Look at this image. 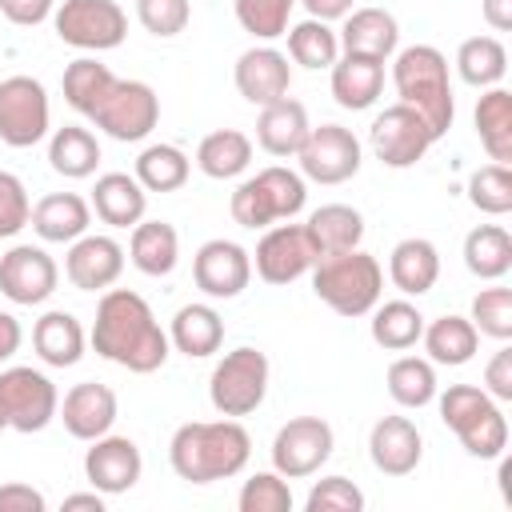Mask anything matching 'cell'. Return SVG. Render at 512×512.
<instances>
[{
	"label": "cell",
	"mask_w": 512,
	"mask_h": 512,
	"mask_svg": "<svg viewBox=\"0 0 512 512\" xmlns=\"http://www.w3.org/2000/svg\"><path fill=\"white\" fill-rule=\"evenodd\" d=\"M88 340L104 360H112L136 376L164 368V360L172 352L168 332L152 316L148 300L132 288H104Z\"/></svg>",
	"instance_id": "6da1fadb"
},
{
	"label": "cell",
	"mask_w": 512,
	"mask_h": 512,
	"mask_svg": "<svg viewBox=\"0 0 512 512\" xmlns=\"http://www.w3.org/2000/svg\"><path fill=\"white\" fill-rule=\"evenodd\" d=\"M252 456V436L240 420H188L168 440V464L188 484H212L244 472Z\"/></svg>",
	"instance_id": "7a4b0ae2"
},
{
	"label": "cell",
	"mask_w": 512,
	"mask_h": 512,
	"mask_svg": "<svg viewBox=\"0 0 512 512\" xmlns=\"http://www.w3.org/2000/svg\"><path fill=\"white\" fill-rule=\"evenodd\" d=\"M392 84L400 104L416 108L424 116V124L432 128V136L440 140L452 120H456V96H452V80H448V60L440 48L432 44H408L400 52H392Z\"/></svg>",
	"instance_id": "3957f363"
},
{
	"label": "cell",
	"mask_w": 512,
	"mask_h": 512,
	"mask_svg": "<svg viewBox=\"0 0 512 512\" xmlns=\"http://www.w3.org/2000/svg\"><path fill=\"white\" fill-rule=\"evenodd\" d=\"M312 292L336 312V316H368L380 304L384 292V268L364 248L320 256L312 264Z\"/></svg>",
	"instance_id": "277c9868"
},
{
	"label": "cell",
	"mask_w": 512,
	"mask_h": 512,
	"mask_svg": "<svg viewBox=\"0 0 512 512\" xmlns=\"http://www.w3.org/2000/svg\"><path fill=\"white\" fill-rule=\"evenodd\" d=\"M440 396V420L456 432L468 456L496 460L508 448V420L500 412V400H492L476 384H448Z\"/></svg>",
	"instance_id": "5b68a950"
},
{
	"label": "cell",
	"mask_w": 512,
	"mask_h": 512,
	"mask_svg": "<svg viewBox=\"0 0 512 512\" xmlns=\"http://www.w3.org/2000/svg\"><path fill=\"white\" fill-rule=\"evenodd\" d=\"M268 396V356L260 348H232L208 380V400L220 416H248Z\"/></svg>",
	"instance_id": "8992f818"
},
{
	"label": "cell",
	"mask_w": 512,
	"mask_h": 512,
	"mask_svg": "<svg viewBox=\"0 0 512 512\" xmlns=\"http://www.w3.org/2000/svg\"><path fill=\"white\" fill-rule=\"evenodd\" d=\"M88 120L100 132H108L112 140L136 144V140H144L156 128V120H160V96L144 80H120L116 76L112 88L104 92V100L92 108Z\"/></svg>",
	"instance_id": "52a82bcc"
},
{
	"label": "cell",
	"mask_w": 512,
	"mask_h": 512,
	"mask_svg": "<svg viewBox=\"0 0 512 512\" xmlns=\"http://www.w3.org/2000/svg\"><path fill=\"white\" fill-rule=\"evenodd\" d=\"M52 24L56 36L80 52H108L128 36V16L116 0H64L52 12Z\"/></svg>",
	"instance_id": "ba28073f"
},
{
	"label": "cell",
	"mask_w": 512,
	"mask_h": 512,
	"mask_svg": "<svg viewBox=\"0 0 512 512\" xmlns=\"http://www.w3.org/2000/svg\"><path fill=\"white\" fill-rule=\"evenodd\" d=\"M48 92L36 76L0 80V140L8 148H32L48 136Z\"/></svg>",
	"instance_id": "9c48e42d"
},
{
	"label": "cell",
	"mask_w": 512,
	"mask_h": 512,
	"mask_svg": "<svg viewBox=\"0 0 512 512\" xmlns=\"http://www.w3.org/2000/svg\"><path fill=\"white\" fill-rule=\"evenodd\" d=\"M336 448V436H332V424L320 420V416H292L288 424L276 428V440H272V468L284 476V480H304L312 472L324 468V460L332 456Z\"/></svg>",
	"instance_id": "30bf717a"
},
{
	"label": "cell",
	"mask_w": 512,
	"mask_h": 512,
	"mask_svg": "<svg viewBox=\"0 0 512 512\" xmlns=\"http://www.w3.org/2000/svg\"><path fill=\"white\" fill-rule=\"evenodd\" d=\"M0 404L8 412V428L28 436V432H44L56 420L60 396H56V384L44 372L16 364V368L0 372Z\"/></svg>",
	"instance_id": "8fae6325"
},
{
	"label": "cell",
	"mask_w": 512,
	"mask_h": 512,
	"mask_svg": "<svg viewBox=\"0 0 512 512\" xmlns=\"http://www.w3.org/2000/svg\"><path fill=\"white\" fill-rule=\"evenodd\" d=\"M368 140H372V152L384 168H412L428 156V148L436 144L432 128L424 124V116L408 104H392L384 108L372 128H368Z\"/></svg>",
	"instance_id": "7c38bea8"
},
{
	"label": "cell",
	"mask_w": 512,
	"mask_h": 512,
	"mask_svg": "<svg viewBox=\"0 0 512 512\" xmlns=\"http://www.w3.org/2000/svg\"><path fill=\"white\" fill-rule=\"evenodd\" d=\"M304 180L316 184H344L360 172V140L344 124H320L296 152Z\"/></svg>",
	"instance_id": "4fadbf2b"
},
{
	"label": "cell",
	"mask_w": 512,
	"mask_h": 512,
	"mask_svg": "<svg viewBox=\"0 0 512 512\" xmlns=\"http://www.w3.org/2000/svg\"><path fill=\"white\" fill-rule=\"evenodd\" d=\"M316 260H320V256H316V248H312L304 224H272V228L260 236V244H256L252 268H256V276H260L264 284L284 288V284L300 280L304 272H312Z\"/></svg>",
	"instance_id": "5bb4252c"
},
{
	"label": "cell",
	"mask_w": 512,
	"mask_h": 512,
	"mask_svg": "<svg viewBox=\"0 0 512 512\" xmlns=\"http://www.w3.org/2000/svg\"><path fill=\"white\" fill-rule=\"evenodd\" d=\"M192 280L212 300H236L252 280V252L236 240H204L192 256Z\"/></svg>",
	"instance_id": "9a60e30c"
},
{
	"label": "cell",
	"mask_w": 512,
	"mask_h": 512,
	"mask_svg": "<svg viewBox=\"0 0 512 512\" xmlns=\"http://www.w3.org/2000/svg\"><path fill=\"white\" fill-rule=\"evenodd\" d=\"M60 284L56 260L40 244H16L0 256V292L12 304H44Z\"/></svg>",
	"instance_id": "2e32d148"
},
{
	"label": "cell",
	"mask_w": 512,
	"mask_h": 512,
	"mask_svg": "<svg viewBox=\"0 0 512 512\" xmlns=\"http://www.w3.org/2000/svg\"><path fill=\"white\" fill-rule=\"evenodd\" d=\"M88 444H92V448L84 452V476H88V484H92L96 492L120 496V492L136 488V480H140V472H144V460H140L136 440L104 432V436H96V440H88Z\"/></svg>",
	"instance_id": "e0dca14e"
},
{
	"label": "cell",
	"mask_w": 512,
	"mask_h": 512,
	"mask_svg": "<svg viewBox=\"0 0 512 512\" xmlns=\"http://www.w3.org/2000/svg\"><path fill=\"white\" fill-rule=\"evenodd\" d=\"M232 80H236V92H240L248 104L264 108V104L288 96V88H292V64H288V56H284L280 48L256 44V48L240 52Z\"/></svg>",
	"instance_id": "ac0fdd59"
},
{
	"label": "cell",
	"mask_w": 512,
	"mask_h": 512,
	"mask_svg": "<svg viewBox=\"0 0 512 512\" xmlns=\"http://www.w3.org/2000/svg\"><path fill=\"white\" fill-rule=\"evenodd\" d=\"M120 272H124V248L112 236L84 232L80 240H72V248L64 256V276L80 292H104L120 280Z\"/></svg>",
	"instance_id": "d6986e66"
},
{
	"label": "cell",
	"mask_w": 512,
	"mask_h": 512,
	"mask_svg": "<svg viewBox=\"0 0 512 512\" xmlns=\"http://www.w3.org/2000/svg\"><path fill=\"white\" fill-rule=\"evenodd\" d=\"M56 416L64 420L68 436L76 440H96L104 432H112L116 424V392L100 380H84V384H72L56 408Z\"/></svg>",
	"instance_id": "ffe728a7"
},
{
	"label": "cell",
	"mask_w": 512,
	"mask_h": 512,
	"mask_svg": "<svg viewBox=\"0 0 512 512\" xmlns=\"http://www.w3.org/2000/svg\"><path fill=\"white\" fill-rule=\"evenodd\" d=\"M368 456L376 472L384 476H408L416 472L424 456V436L408 416H380L368 432Z\"/></svg>",
	"instance_id": "44dd1931"
},
{
	"label": "cell",
	"mask_w": 512,
	"mask_h": 512,
	"mask_svg": "<svg viewBox=\"0 0 512 512\" xmlns=\"http://www.w3.org/2000/svg\"><path fill=\"white\" fill-rule=\"evenodd\" d=\"M336 36H340L344 56H372V60L388 64L396 44H400V24L384 8H352Z\"/></svg>",
	"instance_id": "7402d4cb"
},
{
	"label": "cell",
	"mask_w": 512,
	"mask_h": 512,
	"mask_svg": "<svg viewBox=\"0 0 512 512\" xmlns=\"http://www.w3.org/2000/svg\"><path fill=\"white\" fill-rule=\"evenodd\" d=\"M32 232L44 240V244H72L88 232L92 224V204L76 192H48L32 204V216H28Z\"/></svg>",
	"instance_id": "603a6c76"
},
{
	"label": "cell",
	"mask_w": 512,
	"mask_h": 512,
	"mask_svg": "<svg viewBox=\"0 0 512 512\" xmlns=\"http://www.w3.org/2000/svg\"><path fill=\"white\" fill-rule=\"evenodd\" d=\"M308 132H312L308 108L292 96H280V100L264 104L260 116H256V144L268 156H296L300 144L308 140Z\"/></svg>",
	"instance_id": "cb8c5ba5"
},
{
	"label": "cell",
	"mask_w": 512,
	"mask_h": 512,
	"mask_svg": "<svg viewBox=\"0 0 512 512\" xmlns=\"http://www.w3.org/2000/svg\"><path fill=\"white\" fill-rule=\"evenodd\" d=\"M144 208H148V192L140 188L136 176L128 172H104L96 176V188H92V212L112 224V228H132L144 220Z\"/></svg>",
	"instance_id": "d4e9b609"
},
{
	"label": "cell",
	"mask_w": 512,
	"mask_h": 512,
	"mask_svg": "<svg viewBox=\"0 0 512 512\" xmlns=\"http://www.w3.org/2000/svg\"><path fill=\"white\" fill-rule=\"evenodd\" d=\"M384 92V60L372 56H340L332 64V96L348 112H364Z\"/></svg>",
	"instance_id": "484cf974"
},
{
	"label": "cell",
	"mask_w": 512,
	"mask_h": 512,
	"mask_svg": "<svg viewBox=\"0 0 512 512\" xmlns=\"http://www.w3.org/2000/svg\"><path fill=\"white\" fill-rule=\"evenodd\" d=\"M388 276L404 296H424L440 280V252L424 236H408L388 256Z\"/></svg>",
	"instance_id": "4316f807"
},
{
	"label": "cell",
	"mask_w": 512,
	"mask_h": 512,
	"mask_svg": "<svg viewBox=\"0 0 512 512\" xmlns=\"http://www.w3.org/2000/svg\"><path fill=\"white\" fill-rule=\"evenodd\" d=\"M168 344L176 352H184L188 360H204L224 344V320L212 304H184L172 316L168 328Z\"/></svg>",
	"instance_id": "83f0119b"
},
{
	"label": "cell",
	"mask_w": 512,
	"mask_h": 512,
	"mask_svg": "<svg viewBox=\"0 0 512 512\" xmlns=\"http://www.w3.org/2000/svg\"><path fill=\"white\" fill-rule=\"evenodd\" d=\"M84 344H88V336L72 312L56 308L32 324V348L48 368H72L84 356Z\"/></svg>",
	"instance_id": "f1b7e54d"
},
{
	"label": "cell",
	"mask_w": 512,
	"mask_h": 512,
	"mask_svg": "<svg viewBox=\"0 0 512 512\" xmlns=\"http://www.w3.org/2000/svg\"><path fill=\"white\" fill-rule=\"evenodd\" d=\"M308 240L316 248V256H336V252H352L364 240V216L352 204H320L308 216Z\"/></svg>",
	"instance_id": "f546056e"
},
{
	"label": "cell",
	"mask_w": 512,
	"mask_h": 512,
	"mask_svg": "<svg viewBox=\"0 0 512 512\" xmlns=\"http://www.w3.org/2000/svg\"><path fill=\"white\" fill-rule=\"evenodd\" d=\"M128 260L144 276H172V268L180 260V236H176V228L168 220H140V224H132Z\"/></svg>",
	"instance_id": "4dcf8cb0"
},
{
	"label": "cell",
	"mask_w": 512,
	"mask_h": 512,
	"mask_svg": "<svg viewBox=\"0 0 512 512\" xmlns=\"http://www.w3.org/2000/svg\"><path fill=\"white\" fill-rule=\"evenodd\" d=\"M472 120H476V136H480L484 152L492 156V164H508L512 160V92L500 84L484 88Z\"/></svg>",
	"instance_id": "1f68e13d"
},
{
	"label": "cell",
	"mask_w": 512,
	"mask_h": 512,
	"mask_svg": "<svg viewBox=\"0 0 512 512\" xmlns=\"http://www.w3.org/2000/svg\"><path fill=\"white\" fill-rule=\"evenodd\" d=\"M420 340H424L428 360H432V364H448V368L468 364V360L476 356V348H480V332L472 328L468 316H456V312H448V316L424 324Z\"/></svg>",
	"instance_id": "d6a6232c"
},
{
	"label": "cell",
	"mask_w": 512,
	"mask_h": 512,
	"mask_svg": "<svg viewBox=\"0 0 512 512\" xmlns=\"http://www.w3.org/2000/svg\"><path fill=\"white\" fill-rule=\"evenodd\" d=\"M252 164V140L240 128H216L196 148V168L208 180H232Z\"/></svg>",
	"instance_id": "836d02e7"
},
{
	"label": "cell",
	"mask_w": 512,
	"mask_h": 512,
	"mask_svg": "<svg viewBox=\"0 0 512 512\" xmlns=\"http://www.w3.org/2000/svg\"><path fill=\"white\" fill-rule=\"evenodd\" d=\"M48 164H52V172H60L68 180H84L100 164V144H96V136L88 128L64 124L48 140Z\"/></svg>",
	"instance_id": "e575fe53"
},
{
	"label": "cell",
	"mask_w": 512,
	"mask_h": 512,
	"mask_svg": "<svg viewBox=\"0 0 512 512\" xmlns=\"http://www.w3.org/2000/svg\"><path fill=\"white\" fill-rule=\"evenodd\" d=\"M464 268L480 280H500L512 268V236L500 224H476L464 236Z\"/></svg>",
	"instance_id": "d590c367"
},
{
	"label": "cell",
	"mask_w": 512,
	"mask_h": 512,
	"mask_svg": "<svg viewBox=\"0 0 512 512\" xmlns=\"http://www.w3.org/2000/svg\"><path fill=\"white\" fill-rule=\"evenodd\" d=\"M456 72L472 88H496L508 72V52L496 36H468L456 48Z\"/></svg>",
	"instance_id": "8d00e7d4"
},
{
	"label": "cell",
	"mask_w": 512,
	"mask_h": 512,
	"mask_svg": "<svg viewBox=\"0 0 512 512\" xmlns=\"http://www.w3.org/2000/svg\"><path fill=\"white\" fill-rule=\"evenodd\" d=\"M420 332H424V316L416 304L384 300L372 308V340L384 352H408L412 344H420Z\"/></svg>",
	"instance_id": "74e56055"
},
{
	"label": "cell",
	"mask_w": 512,
	"mask_h": 512,
	"mask_svg": "<svg viewBox=\"0 0 512 512\" xmlns=\"http://www.w3.org/2000/svg\"><path fill=\"white\" fill-rule=\"evenodd\" d=\"M188 172H192V160L176 148V144H148L140 156H136V180L144 192H176L188 184Z\"/></svg>",
	"instance_id": "f35d334b"
},
{
	"label": "cell",
	"mask_w": 512,
	"mask_h": 512,
	"mask_svg": "<svg viewBox=\"0 0 512 512\" xmlns=\"http://www.w3.org/2000/svg\"><path fill=\"white\" fill-rule=\"evenodd\" d=\"M288 56H292V64H300V68H332L336 60H340V36L324 24V20H300V24H292L288 32Z\"/></svg>",
	"instance_id": "ab89813d"
},
{
	"label": "cell",
	"mask_w": 512,
	"mask_h": 512,
	"mask_svg": "<svg viewBox=\"0 0 512 512\" xmlns=\"http://www.w3.org/2000/svg\"><path fill=\"white\" fill-rule=\"evenodd\" d=\"M436 368L432 360H420V356H400L388 364V396L400 404V408H424L436 400Z\"/></svg>",
	"instance_id": "60d3db41"
},
{
	"label": "cell",
	"mask_w": 512,
	"mask_h": 512,
	"mask_svg": "<svg viewBox=\"0 0 512 512\" xmlns=\"http://www.w3.org/2000/svg\"><path fill=\"white\" fill-rule=\"evenodd\" d=\"M112 68L108 64H100L96 56H80V60H72L68 68H64V80H60V88H64V100L80 112V116H92V108L104 100V92L112 88Z\"/></svg>",
	"instance_id": "b9f144b4"
},
{
	"label": "cell",
	"mask_w": 512,
	"mask_h": 512,
	"mask_svg": "<svg viewBox=\"0 0 512 512\" xmlns=\"http://www.w3.org/2000/svg\"><path fill=\"white\" fill-rule=\"evenodd\" d=\"M256 184L264 188L268 196V208L276 220H292L296 212H304V200H308V188H304V176L284 168V164H272V168H260L256 172Z\"/></svg>",
	"instance_id": "7bdbcfd3"
},
{
	"label": "cell",
	"mask_w": 512,
	"mask_h": 512,
	"mask_svg": "<svg viewBox=\"0 0 512 512\" xmlns=\"http://www.w3.org/2000/svg\"><path fill=\"white\" fill-rule=\"evenodd\" d=\"M468 200H472V208H480L488 216L512 212V172H508V164H480L468 176Z\"/></svg>",
	"instance_id": "ee69618b"
},
{
	"label": "cell",
	"mask_w": 512,
	"mask_h": 512,
	"mask_svg": "<svg viewBox=\"0 0 512 512\" xmlns=\"http://www.w3.org/2000/svg\"><path fill=\"white\" fill-rule=\"evenodd\" d=\"M472 328L480 336H492V340H508L512 336V288L504 284H492V288H480L472 296Z\"/></svg>",
	"instance_id": "f6af8a7d"
},
{
	"label": "cell",
	"mask_w": 512,
	"mask_h": 512,
	"mask_svg": "<svg viewBox=\"0 0 512 512\" xmlns=\"http://www.w3.org/2000/svg\"><path fill=\"white\" fill-rule=\"evenodd\" d=\"M292 8H296V0H236V20L248 36L276 40V36L288 32Z\"/></svg>",
	"instance_id": "bcb514c9"
},
{
	"label": "cell",
	"mask_w": 512,
	"mask_h": 512,
	"mask_svg": "<svg viewBox=\"0 0 512 512\" xmlns=\"http://www.w3.org/2000/svg\"><path fill=\"white\" fill-rule=\"evenodd\" d=\"M240 512H292V488L288 480L272 468V472H256L244 480L240 496H236Z\"/></svg>",
	"instance_id": "7dc6e473"
},
{
	"label": "cell",
	"mask_w": 512,
	"mask_h": 512,
	"mask_svg": "<svg viewBox=\"0 0 512 512\" xmlns=\"http://www.w3.org/2000/svg\"><path fill=\"white\" fill-rule=\"evenodd\" d=\"M136 20L144 32L168 40V36H180L192 20V4L188 0H136Z\"/></svg>",
	"instance_id": "c3c4849f"
},
{
	"label": "cell",
	"mask_w": 512,
	"mask_h": 512,
	"mask_svg": "<svg viewBox=\"0 0 512 512\" xmlns=\"http://www.w3.org/2000/svg\"><path fill=\"white\" fill-rule=\"evenodd\" d=\"M304 512H364V492L348 476H324L312 484Z\"/></svg>",
	"instance_id": "681fc988"
},
{
	"label": "cell",
	"mask_w": 512,
	"mask_h": 512,
	"mask_svg": "<svg viewBox=\"0 0 512 512\" xmlns=\"http://www.w3.org/2000/svg\"><path fill=\"white\" fill-rule=\"evenodd\" d=\"M228 208H232V220H236L240 228H252V232H256V228H272V224H276V216H272V208H268V196H264V188L256 184V176H248L244 184H236Z\"/></svg>",
	"instance_id": "f907efd6"
},
{
	"label": "cell",
	"mask_w": 512,
	"mask_h": 512,
	"mask_svg": "<svg viewBox=\"0 0 512 512\" xmlns=\"http://www.w3.org/2000/svg\"><path fill=\"white\" fill-rule=\"evenodd\" d=\"M28 216H32L28 188L20 184V176H12V172L0 168V240H8L20 228H28Z\"/></svg>",
	"instance_id": "816d5d0a"
},
{
	"label": "cell",
	"mask_w": 512,
	"mask_h": 512,
	"mask_svg": "<svg viewBox=\"0 0 512 512\" xmlns=\"http://www.w3.org/2000/svg\"><path fill=\"white\" fill-rule=\"evenodd\" d=\"M484 392L492 400H500V404L512 400V348L508 344L496 348V356L488 360V368H484Z\"/></svg>",
	"instance_id": "f5cc1de1"
},
{
	"label": "cell",
	"mask_w": 512,
	"mask_h": 512,
	"mask_svg": "<svg viewBox=\"0 0 512 512\" xmlns=\"http://www.w3.org/2000/svg\"><path fill=\"white\" fill-rule=\"evenodd\" d=\"M44 508H48V500L32 484L12 480V484L0 488V512H44Z\"/></svg>",
	"instance_id": "db71d44e"
},
{
	"label": "cell",
	"mask_w": 512,
	"mask_h": 512,
	"mask_svg": "<svg viewBox=\"0 0 512 512\" xmlns=\"http://www.w3.org/2000/svg\"><path fill=\"white\" fill-rule=\"evenodd\" d=\"M52 4L56 0H0V12H4V20L20 24V28H36L52 16Z\"/></svg>",
	"instance_id": "11a10c76"
},
{
	"label": "cell",
	"mask_w": 512,
	"mask_h": 512,
	"mask_svg": "<svg viewBox=\"0 0 512 512\" xmlns=\"http://www.w3.org/2000/svg\"><path fill=\"white\" fill-rule=\"evenodd\" d=\"M300 4L308 8V16H312V20L332 24V20H344V16L352 12V4H356V0H300Z\"/></svg>",
	"instance_id": "9f6ffc18"
},
{
	"label": "cell",
	"mask_w": 512,
	"mask_h": 512,
	"mask_svg": "<svg viewBox=\"0 0 512 512\" xmlns=\"http://www.w3.org/2000/svg\"><path fill=\"white\" fill-rule=\"evenodd\" d=\"M20 340H24V328H20V320H16L12 312H0V364H4L8 356H16Z\"/></svg>",
	"instance_id": "6f0895ef"
},
{
	"label": "cell",
	"mask_w": 512,
	"mask_h": 512,
	"mask_svg": "<svg viewBox=\"0 0 512 512\" xmlns=\"http://www.w3.org/2000/svg\"><path fill=\"white\" fill-rule=\"evenodd\" d=\"M480 12L488 20V28H496V32L512 28V0H480Z\"/></svg>",
	"instance_id": "680465c9"
},
{
	"label": "cell",
	"mask_w": 512,
	"mask_h": 512,
	"mask_svg": "<svg viewBox=\"0 0 512 512\" xmlns=\"http://www.w3.org/2000/svg\"><path fill=\"white\" fill-rule=\"evenodd\" d=\"M64 512H104V492H72L64 496Z\"/></svg>",
	"instance_id": "91938a15"
},
{
	"label": "cell",
	"mask_w": 512,
	"mask_h": 512,
	"mask_svg": "<svg viewBox=\"0 0 512 512\" xmlns=\"http://www.w3.org/2000/svg\"><path fill=\"white\" fill-rule=\"evenodd\" d=\"M8 428V412H4V404H0V432Z\"/></svg>",
	"instance_id": "94428289"
}]
</instances>
